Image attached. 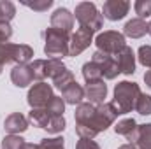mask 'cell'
<instances>
[{"instance_id": "23", "label": "cell", "mask_w": 151, "mask_h": 149, "mask_svg": "<svg viewBox=\"0 0 151 149\" xmlns=\"http://www.w3.org/2000/svg\"><path fill=\"white\" fill-rule=\"evenodd\" d=\"M72 82H74V74H72L69 69H65L62 74H58L55 79H53V84H55L58 90H62V91H63L67 86H70Z\"/></svg>"}, {"instance_id": "18", "label": "cell", "mask_w": 151, "mask_h": 149, "mask_svg": "<svg viewBox=\"0 0 151 149\" xmlns=\"http://www.w3.org/2000/svg\"><path fill=\"white\" fill-rule=\"evenodd\" d=\"M62 97H63V102H65V104L79 105V104H83V98H84V88L74 81L70 86H67V88L62 91Z\"/></svg>"}, {"instance_id": "19", "label": "cell", "mask_w": 151, "mask_h": 149, "mask_svg": "<svg viewBox=\"0 0 151 149\" xmlns=\"http://www.w3.org/2000/svg\"><path fill=\"white\" fill-rule=\"evenodd\" d=\"M49 117H51V114L47 112L46 107L32 109L30 114H28V121H30L34 126H39V128H46V125L49 123Z\"/></svg>"}, {"instance_id": "17", "label": "cell", "mask_w": 151, "mask_h": 149, "mask_svg": "<svg viewBox=\"0 0 151 149\" xmlns=\"http://www.w3.org/2000/svg\"><path fill=\"white\" fill-rule=\"evenodd\" d=\"M123 34L130 39H141L148 34V23L141 18H134L130 21H127V25L123 27Z\"/></svg>"}, {"instance_id": "36", "label": "cell", "mask_w": 151, "mask_h": 149, "mask_svg": "<svg viewBox=\"0 0 151 149\" xmlns=\"http://www.w3.org/2000/svg\"><path fill=\"white\" fill-rule=\"evenodd\" d=\"M76 149H100V146L93 140V139H79Z\"/></svg>"}, {"instance_id": "13", "label": "cell", "mask_w": 151, "mask_h": 149, "mask_svg": "<svg viewBox=\"0 0 151 149\" xmlns=\"http://www.w3.org/2000/svg\"><path fill=\"white\" fill-rule=\"evenodd\" d=\"M116 60H118V65H119V72L125 75H132L135 72V54L132 51V47L125 46L118 54H114Z\"/></svg>"}, {"instance_id": "21", "label": "cell", "mask_w": 151, "mask_h": 149, "mask_svg": "<svg viewBox=\"0 0 151 149\" xmlns=\"http://www.w3.org/2000/svg\"><path fill=\"white\" fill-rule=\"evenodd\" d=\"M135 128H137L135 119H134V117H127V119H121V121H118V123H116L114 132H116L118 135H125V137H127V140H128V139L132 137V133L135 132Z\"/></svg>"}, {"instance_id": "9", "label": "cell", "mask_w": 151, "mask_h": 149, "mask_svg": "<svg viewBox=\"0 0 151 149\" xmlns=\"http://www.w3.org/2000/svg\"><path fill=\"white\" fill-rule=\"evenodd\" d=\"M130 11V2L127 0H107L102 7V16L109 21L123 19Z\"/></svg>"}, {"instance_id": "10", "label": "cell", "mask_w": 151, "mask_h": 149, "mask_svg": "<svg viewBox=\"0 0 151 149\" xmlns=\"http://www.w3.org/2000/svg\"><path fill=\"white\" fill-rule=\"evenodd\" d=\"M51 28L70 34V30L74 28V14L65 7H58L51 14Z\"/></svg>"}, {"instance_id": "40", "label": "cell", "mask_w": 151, "mask_h": 149, "mask_svg": "<svg viewBox=\"0 0 151 149\" xmlns=\"http://www.w3.org/2000/svg\"><path fill=\"white\" fill-rule=\"evenodd\" d=\"M148 34L151 35V23H148Z\"/></svg>"}, {"instance_id": "35", "label": "cell", "mask_w": 151, "mask_h": 149, "mask_svg": "<svg viewBox=\"0 0 151 149\" xmlns=\"http://www.w3.org/2000/svg\"><path fill=\"white\" fill-rule=\"evenodd\" d=\"M11 37H12V27L7 21H0V40L7 42Z\"/></svg>"}, {"instance_id": "32", "label": "cell", "mask_w": 151, "mask_h": 149, "mask_svg": "<svg viewBox=\"0 0 151 149\" xmlns=\"http://www.w3.org/2000/svg\"><path fill=\"white\" fill-rule=\"evenodd\" d=\"M23 5H27L28 9H32V11H37V12H44V11H47L51 5H53V0H34V2H23Z\"/></svg>"}, {"instance_id": "26", "label": "cell", "mask_w": 151, "mask_h": 149, "mask_svg": "<svg viewBox=\"0 0 151 149\" xmlns=\"http://www.w3.org/2000/svg\"><path fill=\"white\" fill-rule=\"evenodd\" d=\"M44 130H47V133H60V132H63L65 130V117L63 116H51L49 123L46 125Z\"/></svg>"}, {"instance_id": "20", "label": "cell", "mask_w": 151, "mask_h": 149, "mask_svg": "<svg viewBox=\"0 0 151 149\" xmlns=\"http://www.w3.org/2000/svg\"><path fill=\"white\" fill-rule=\"evenodd\" d=\"M83 77H84L86 84H88V82L102 81V70H100V67H99L97 63L88 62V63H84V65H83Z\"/></svg>"}, {"instance_id": "12", "label": "cell", "mask_w": 151, "mask_h": 149, "mask_svg": "<svg viewBox=\"0 0 151 149\" xmlns=\"http://www.w3.org/2000/svg\"><path fill=\"white\" fill-rule=\"evenodd\" d=\"M128 140L137 149H151V123L137 125L135 132L132 133V137Z\"/></svg>"}, {"instance_id": "30", "label": "cell", "mask_w": 151, "mask_h": 149, "mask_svg": "<svg viewBox=\"0 0 151 149\" xmlns=\"http://www.w3.org/2000/svg\"><path fill=\"white\" fill-rule=\"evenodd\" d=\"M134 11H135V14L141 19L150 18L151 16V0H137L134 4Z\"/></svg>"}, {"instance_id": "7", "label": "cell", "mask_w": 151, "mask_h": 149, "mask_svg": "<svg viewBox=\"0 0 151 149\" xmlns=\"http://www.w3.org/2000/svg\"><path fill=\"white\" fill-rule=\"evenodd\" d=\"M91 62L97 63V65L100 67V70H102V77H106V79H116L118 74H121V72H119V65H118L116 56L106 54V53H102V51L97 49V51L93 53Z\"/></svg>"}, {"instance_id": "2", "label": "cell", "mask_w": 151, "mask_h": 149, "mask_svg": "<svg viewBox=\"0 0 151 149\" xmlns=\"http://www.w3.org/2000/svg\"><path fill=\"white\" fill-rule=\"evenodd\" d=\"M42 35H44V53H46L47 56H51V58L69 56L70 34L49 27Z\"/></svg>"}, {"instance_id": "25", "label": "cell", "mask_w": 151, "mask_h": 149, "mask_svg": "<svg viewBox=\"0 0 151 149\" xmlns=\"http://www.w3.org/2000/svg\"><path fill=\"white\" fill-rule=\"evenodd\" d=\"M135 111L139 112L141 116H150L151 114V95L141 93L137 102H135Z\"/></svg>"}, {"instance_id": "14", "label": "cell", "mask_w": 151, "mask_h": 149, "mask_svg": "<svg viewBox=\"0 0 151 149\" xmlns=\"http://www.w3.org/2000/svg\"><path fill=\"white\" fill-rule=\"evenodd\" d=\"M84 97L90 100V104H104V98L107 97V84L104 81L88 82L84 88Z\"/></svg>"}, {"instance_id": "37", "label": "cell", "mask_w": 151, "mask_h": 149, "mask_svg": "<svg viewBox=\"0 0 151 149\" xmlns=\"http://www.w3.org/2000/svg\"><path fill=\"white\" fill-rule=\"evenodd\" d=\"M144 82H146V86L151 90V70H148V72L144 74Z\"/></svg>"}, {"instance_id": "22", "label": "cell", "mask_w": 151, "mask_h": 149, "mask_svg": "<svg viewBox=\"0 0 151 149\" xmlns=\"http://www.w3.org/2000/svg\"><path fill=\"white\" fill-rule=\"evenodd\" d=\"M67 67L63 65V62L60 58H49L46 60V77H51L55 79L58 74H62Z\"/></svg>"}, {"instance_id": "4", "label": "cell", "mask_w": 151, "mask_h": 149, "mask_svg": "<svg viewBox=\"0 0 151 149\" xmlns=\"http://www.w3.org/2000/svg\"><path fill=\"white\" fill-rule=\"evenodd\" d=\"M95 44L99 47V51L106 53V54H118L127 44H125V35L116 32V30H107V32H102L99 34L95 39Z\"/></svg>"}, {"instance_id": "1", "label": "cell", "mask_w": 151, "mask_h": 149, "mask_svg": "<svg viewBox=\"0 0 151 149\" xmlns=\"http://www.w3.org/2000/svg\"><path fill=\"white\" fill-rule=\"evenodd\" d=\"M141 88L137 82H130V81H121L116 84L114 88V98L113 105L116 107L118 114H127L135 109V102L141 95Z\"/></svg>"}, {"instance_id": "29", "label": "cell", "mask_w": 151, "mask_h": 149, "mask_svg": "<svg viewBox=\"0 0 151 149\" xmlns=\"http://www.w3.org/2000/svg\"><path fill=\"white\" fill-rule=\"evenodd\" d=\"M37 149H65L63 137H53V139H42L37 144Z\"/></svg>"}, {"instance_id": "16", "label": "cell", "mask_w": 151, "mask_h": 149, "mask_svg": "<svg viewBox=\"0 0 151 149\" xmlns=\"http://www.w3.org/2000/svg\"><path fill=\"white\" fill-rule=\"evenodd\" d=\"M34 58V49L28 44H12L11 49V60L16 65H27Z\"/></svg>"}, {"instance_id": "6", "label": "cell", "mask_w": 151, "mask_h": 149, "mask_svg": "<svg viewBox=\"0 0 151 149\" xmlns=\"http://www.w3.org/2000/svg\"><path fill=\"white\" fill-rule=\"evenodd\" d=\"M53 86L51 84H46V82H37L30 88L28 91V105L32 109H40V107H46L49 104V100L53 98Z\"/></svg>"}, {"instance_id": "27", "label": "cell", "mask_w": 151, "mask_h": 149, "mask_svg": "<svg viewBox=\"0 0 151 149\" xmlns=\"http://www.w3.org/2000/svg\"><path fill=\"white\" fill-rule=\"evenodd\" d=\"M25 144V139H21L19 135H5L2 139V149H23Z\"/></svg>"}, {"instance_id": "3", "label": "cell", "mask_w": 151, "mask_h": 149, "mask_svg": "<svg viewBox=\"0 0 151 149\" xmlns=\"http://www.w3.org/2000/svg\"><path fill=\"white\" fill-rule=\"evenodd\" d=\"M76 19L79 21V27L88 28L91 32H97L104 27V16L99 12L97 5L93 2H81L76 5Z\"/></svg>"}, {"instance_id": "15", "label": "cell", "mask_w": 151, "mask_h": 149, "mask_svg": "<svg viewBox=\"0 0 151 149\" xmlns=\"http://www.w3.org/2000/svg\"><path fill=\"white\" fill-rule=\"evenodd\" d=\"M11 81L14 82V86L18 88H27L28 84H32L34 81V72L30 69V65H16L11 70Z\"/></svg>"}, {"instance_id": "38", "label": "cell", "mask_w": 151, "mask_h": 149, "mask_svg": "<svg viewBox=\"0 0 151 149\" xmlns=\"http://www.w3.org/2000/svg\"><path fill=\"white\" fill-rule=\"evenodd\" d=\"M118 149H137V148H135L134 144H130V142H128V144H123V146H119Z\"/></svg>"}, {"instance_id": "41", "label": "cell", "mask_w": 151, "mask_h": 149, "mask_svg": "<svg viewBox=\"0 0 151 149\" xmlns=\"http://www.w3.org/2000/svg\"><path fill=\"white\" fill-rule=\"evenodd\" d=\"M2 70H4V65H0V74H2Z\"/></svg>"}, {"instance_id": "31", "label": "cell", "mask_w": 151, "mask_h": 149, "mask_svg": "<svg viewBox=\"0 0 151 149\" xmlns=\"http://www.w3.org/2000/svg\"><path fill=\"white\" fill-rule=\"evenodd\" d=\"M30 69L34 72V79H37L39 82L46 79V60H34L30 63Z\"/></svg>"}, {"instance_id": "39", "label": "cell", "mask_w": 151, "mask_h": 149, "mask_svg": "<svg viewBox=\"0 0 151 149\" xmlns=\"http://www.w3.org/2000/svg\"><path fill=\"white\" fill-rule=\"evenodd\" d=\"M23 149H37V146H35V144H30V142H27Z\"/></svg>"}, {"instance_id": "5", "label": "cell", "mask_w": 151, "mask_h": 149, "mask_svg": "<svg viewBox=\"0 0 151 149\" xmlns=\"http://www.w3.org/2000/svg\"><path fill=\"white\" fill-rule=\"evenodd\" d=\"M118 116H119V114L116 111V107L113 105V102L99 104V105L95 107V119H93V126H95L97 133L106 132V130L114 123V119H116Z\"/></svg>"}, {"instance_id": "8", "label": "cell", "mask_w": 151, "mask_h": 149, "mask_svg": "<svg viewBox=\"0 0 151 149\" xmlns=\"http://www.w3.org/2000/svg\"><path fill=\"white\" fill-rule=\"evenodd\" d=\"M93 34H95V32H91V30H88V28L79 27V28L76 30V34L70 35L69 56H77V54H81V53H83L90 44H91V40H93Z\"/></svg>"}, {"instance_id": "28", "label": "cell", "mask_w": 151, "mask_h": 149, "mask_svg": "<svg viewBox=\"0 0 151 149\" xmlns=\"http://www.w3.org/2000/svg\"><path fill=\"white\" fill-rule=\"evenodd\" d=\"M46 109H47V112H49L51 116H63L65 102H63L62 97H53V98L49 100V104L46 105Z\"/></svg>"}, {"instance_id": "24", "label": "cell", "mask_w": 151, "mask_h": 149, "mask_svg": "<svg viewBox=\"0 0 151 149\" xmlns=\"http://www.w3.org/2000/svg\"><path fill=\"white\" fill-rule=\"evenodd\" d=\"M16 14V5L9 0H0V21H11Z\"/></svg>"}, {"instance_id": "34", "label": "cell", "mask_w": 151, "mask_h": 149, "mask_svg": "<svg viewBox=\"0 0 151 149\" xmlns=\"http://www.w3.org/2000/svg\"><path fill=\"white\" fill-rule=\"evenodd\" d=\"M137 58H139L141 65L151 69V46H141L137 51Z\"/></svg>"}, {"instance_id": "11", "label": "cell", "mask_w": 151, "mask_h": 149, "mask_svg": "<svg viewBox=\"0 0 151 149\" xmlns=\"http://www.w3.org/2000/svg\"><path fill=\"white\" fill-rule=\"evenodd\" d=\"M4 130L9 132L11 135H19L28 130V119L21 112H12L5 117L4 121Z\"/></svg>"}, {"instance_id": "33", "label": "cell", "mask_w": 151, "mask_h": 149, "mask_svg": "<svg viewBox=\"0 0 151 149\" xmlns=\"http://www.w3.org/2000/svg\"><path fill=\"white\" fill-rule=\"evenodd\" d=\"M11 49H12L11 42H2L0 40V65L12 63V60H11Z\"/></svg>"}]
</instances>
